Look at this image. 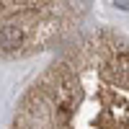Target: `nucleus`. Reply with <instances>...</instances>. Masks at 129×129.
Segmentation results:
<instances>
[{"instance_id": "1", "label": "nucleus", "mask_w": 129, "mask_h": 129, "mask_svg": "<svg viewBox=\"0 0 129 129\" xmlns=\"http://www.w3.org/2000/svg\"><path fill=\"white\" fill-rule=\"evenodd\" d=\"M8 129H129V34H78L31 78Z\"/></svg>"}, {"instance_id": "2", "label": "nucleus", "mask_w": 129, "mask_h": 129, "mask_svg": "<svg viewBox=\"0 0 129 129\" xmlns=\"http://www.w3.org/2000/svg\"><path fill=\"white\" fill-rule=\"evenodd\" d=\"M95 0H0V62H26L80 34Z\"/></svg>"}]
</instances>
